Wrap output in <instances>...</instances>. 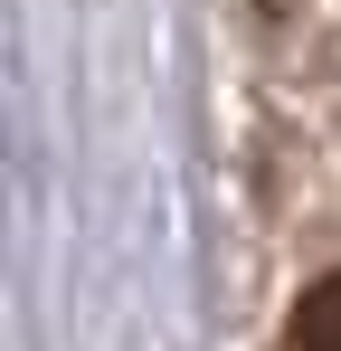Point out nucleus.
I'll list each match as a JSON object with an SVG mask.
<instances>
[{
	"label": "nucleus",
	"mask_w": 341,
	"mask_h": 351,
	"mask_svg": "<svg viewBox=\"0 0 341 351\" xmlns=\"http://www.w3.org/2000/svg\"><path fill=\"white\" fill-rule=\"evenodd\" d=\"M294 351H341V285H323L294 313Z\"/></svg>",
	"instance_id": "nucleus-1"
}]
</instances>
